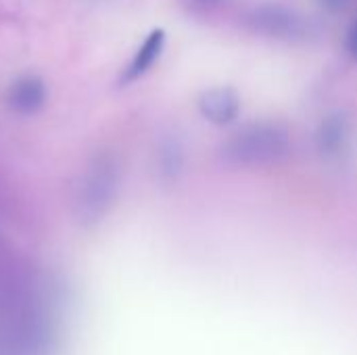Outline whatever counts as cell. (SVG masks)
<instances>
[{
  "label": "cell",
  "instance_id": "1",
  "mask_svg": "<svg viewBox=\"0 0 357 355\" xmlns=\"http://www.w3.org/2000/svg\"><path fill=\"white\" fill-rule=\"evenodd\" d=\"M291 138L280 123L261 121L232 134L222 146V157L230 165L261 167L282 159L289 153Z\"/></svg>",
  "mask_w": 357,
  "mask_h": 355
},
{
  "label": "cell",
  "instance_id": "2",
  "mask_svg": "<svg viewBox=\"0 0 357 355\" xmlns=\"http://www.w3.org/2000/svg\"><path fill=\"white\" fill-rule=\"evenodd\" d=\"M247 23L253 31L278 40H295L307 33L305 19L280 4H261L253 8L247 17Z\"/></svg>",
  "mask_w": 357,
  "mask_h": 355
},
{
  "label": "cell",
  "instance_id": "3",
  "mask_svg": "<svg viewBox=\"0 0 357 355\" xmlns=\"http://www.w3.org/2000/svg\"><path fill=\"white\" fill-rule=\"evenodd\" d=\"M197 107H199L201 115L207 121H211L213 126H228V123H232L238 117L241 98H238L234 88L218 86V88L205 90L199 96Z\"/></svg>",
  "mask_w": 357,
  "mask_h": 355
},
{
  "label": "cell",
  "instance_id": "4",
  "mask_svg": "<svg viewBox=\"0 0 357 355\" xmlns=\"http://www.w3.org/2000/svg\"><path fill=\"white\" fill-rule=\"evenodd\" d=\"M46 100V88L44 82L36 75H25L19 77L6 94V103L15 113L21 115H31L36 113Z\"/></svg>",
  "mask_w": 357,
  "mask_h": 355
},
{
  "label": "cell",
  "instance_id": "5",
  "mask_svg": "<svg viewBox=\"0 0 357 355\" xmlns=\"http://www.w3.org/2000/svg\"><path fill=\"white\" fill-rule=\"evenodd\" d=\"M165 46V31L163 29H153L146 40L142 42V46L138 48V52L134 54L132 63L126 67L123 75H121V84H132L138 77H142L161 56Z\"/></svg>",
  "mask_w": 357,
  "mask_h": 355
},
{
  "label": "cell",
  "instance_id": "6",
  "mask_svg": "<svg viewBox=\"0 0 357 355\" xmlns=\"http://www.w3.org/2000/svg\"><path fill=\"white\" fill-rule=\"evenodd\" d=\"M316 142H318V151L326 157H339L341 153H345L347 142H349L347 117L341 113L328 115L318 128Z\"/></svg>",
  "mask_w": 357,
  "mask_h": 355
},
{
  "label": "cell",
  "instance_id": "7",
  "mask_svg": "<svg viewBox=\"0 0 357 355\" xmlns=\"http://www.w3.org/2000/svg\"><path fill=\"white\" fill-rule=\"evenodd\" d=\"M345 50L347 54L357 61V21H354L347 29V36H345Z\"/></svg>",
  "mask_w": 357,
  "mask_h": 355
},
{
  "label": "cell",
  "instance_id": "8",
  "mask_svg": "<svg viewBox=\"0 0 357 355\" xmlns=\"http://www.w3.org/2000/svg\"><path fill=\"white\" fill-rule=\"evenodd\" d=\"M328 8H333V10H339V8H343L345 4H347V0H322Z\"/></svg>",
  "mask_w": 357,
  "mask_h": 355
},
{
  "label": "cell",
  "instance_id": "9",
  "mask_svg": "<svg viewBox=\"0 0 357 355\" xmlns=\"http://www.w3.org/2000/svg\"><path fill=\"white\" fill-rule=\"evenodd\" d=\"M192 4H199V6H215V4H220V2H224V0H190Z\"/></svg>",
  "mask_w": 357,
  "mask_h": 355
}]
</instances>
